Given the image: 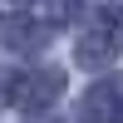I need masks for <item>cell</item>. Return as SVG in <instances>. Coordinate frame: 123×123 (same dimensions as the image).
Here are the masks:
<instances>
[{
    "label": "cell",
    "instance_id": "1",
    "mask_svg": "<svg viewBox=\"0 0 123 123\" xmlns=\"http://www.w3.org/2000/svg\"><path fill=\"white\" fill-rule=\"evenodd\" d=\"M118 54H123V5H104V10H94L89 30L79 35L74 59L84 69H104V64H113Z\"/></svg>",
    "mask_w": 123,
    "mask_h": 123
},
{
    "label": "cell",
    "instance_id": "2",
    "mask_svg": "<svg viewBox=\"0 0 123 123\" xmlns=\"http://www.w3.org/2000/svg\"><path fill=\"white\" fill-rule=\"evenodd\" d=\"M64 94V74L59 69H20V74L5 79V98L25 113H44V108L59 104Z\"/></svg>",
    "mask_w": 123,
    "mask_h": 123
},
{
    "label": "cell",
    "instance_id": "3",
    "mask_svg": "<svg viewBox=\"0 0 123 123\" xmlns=\"http://www.w3.org/2000/svg\"><path fill=\"white\" fill-rule=\"evenodd\" d=\"M0 44H5V49H20V54H35V49L49 44V25H44V20H30L25 10L0 15Z\"/></svg>",
    "mask_w": 123,
    "mask_h": 123
},
{
    "label": "cell",
    "instance_id": "4",
    "mask_svg": "<svg viewBox=\"0 0 123 123\" xmlns=\"http://www.w3.org/2000/svg\"><path fill=\"white\" fill-rule=\"evenodd\" d=\"M84 123H123V84L118 79H98L79 104Z\"/></svg>",
    "mask_w": 123,
    "mask_h": 123
},
{
    "label": "cell",
    "instance_id": "5",
    "mask_svg": "<svg viewBox=\"0 0 123 123\" xmlns=\"http://www.w3.org/2000/svg\"><path fill=\"white\" fill-rule=\"evenodd\" d=\"M20 5H25V0H20Z\"/></svg>",
    "mask_w": 123,
    "mask_h": 123
}]
</instances>
